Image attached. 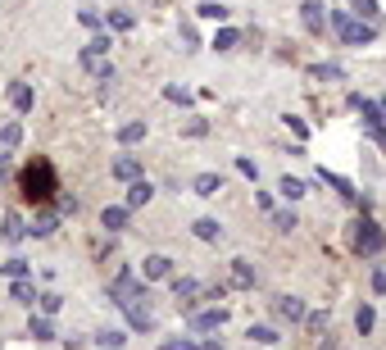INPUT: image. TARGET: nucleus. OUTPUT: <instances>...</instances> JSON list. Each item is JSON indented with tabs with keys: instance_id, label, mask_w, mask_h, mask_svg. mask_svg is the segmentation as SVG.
I'll use <instances>...</instances> for the list:
<instances>
[{
	"instance_id": "nucleus-42",
	"label": "nucleus",
	"mask_w": 386,
	"mask_h": 350,
	"mask_svg": "<svg viewBox=\"0 0 386 350\" xmlns=\"http://www.w3.org/2000/svg\"><path fill=\"white\" fill-rule=\"evenodd\" d=\"M205 132H209L205 119H191V123H186V136H205Z\"/></svg>"
},
{
	"instance_id": "nucleus-21",
	"label": "nucleus",
	"mask_w": 386,
	"mask_h": 350,
	"mask_svg": "<svg viewBox=\"0 0 386 350\" xmlns=\"http://www.w3.org/2000/svg\"><path fill=\"white\" fill-rule=\"evenodd\" d=\"M245 336H250L255 346H278V341H282V336L273 332V328H264V323H250V332H245Z\"/></svg>"
},
{
	"instance_id": "nucleus-15",
	"label": "nucleus",
	"mask_w": 386,
	"mask_h": 350,
	"mask_svg": "<svg viewBox=\"0 0 386 350\" xmlns=\"http://www.w3.org/2000/svg\"><path fill=\"white\" fill-rule=\"evenodd\" d=\"M9 100H14L19 114H32V105H36V96H32L28 82H14V86H9Z\"/></svg>"
},
{
	"instance_id": "nucleus-43",
	"label": "nucleus",
	"mask_w": 386,
	"mask_h": 350,
	"mask_svg": "<svg viewBox=\"0 0 386 350\" xmlns=\"http://www.w3.org/2000/svg\"><path fill=\"white\" fill-rule=\"evenodd\" d=\"M82 23H86V28H101V14H96V9H82V14H78Z\"/></svg>"
},
{
	"instance_id": "nucleus-8",
	"label": "nucleus",
	"mask_w": 386,
	"mask_h": 350,
	"mask_svg": "<svg viewBox=\"0 0 386 350\" xmlns=\"http://www.w3.org/2000/svg\"><path fill=\"white\" fill-rule=\"evenodd\" d=\"M173 296H178V305L191 314V309H195V296H200V282H195V278H173Z\"/></svg>"
},
{
	"instance_id": "nucleus-4",
	"label": "nucleus",
	"mask_w": 386,
	"mask_h": 350,
	"mask_svg": "<svg viewBox=\"0 0 386 350\" xmlns=\"http://www.w3.org/2000/svg\"><path fill=\"white\" fill-rule=\"evenodd\" d=\"M350 246L359 250V255H377V250L386 246V232H382L372 219H359V223H355V232H350Z\"/></svg>"
},
{
	"instance_id": "nucleus-37",
	"label": "nucleus",
	"mask_w": 386,
	"mask_h": 350,
	"mask_svg": "<svg viewBox=\"0 0 386 350\" xmlns=\"http://www.w3.org/2000/svg\"><path fill=\"white\" fill-rule=\"evenodd\" d=\"M372 291H377V296H386V264H377V269H372Z\"/></svg>"
},
{
	"instance_id": "nucleus-36",
	"label": "nucleus",
	"mask_w": 386,
	"mask_h": 350,
	"mask_svg": "<svg viewBox=\"0 0 386 350\" xmlns=\"http://www.w3.org/2000/svg\"><path fill=\"white\" fill-rule=\"evenodd\" d=\"M355 9L359 19H377V0H355Z\"/></svg>"
},
{
	"instance_id": "nucleus-3",
	"label": "nucleus",
	"mask_w": 386,
	"mask_h": 350,
	"mask_svg": "<svg viewBox=\"0 0 386 350\" xmlns=\"http://www.w3.org/2000/svg\"><path fill=\"white\" fill-rule=\"evenodd\" d=\"M327 23H332V32L341 36L345 46H372V41H377V28H372L368 19H355L350 9H332Z\"/></svg>"
},
{
	"instance_id": "nucleus-27",
	"label": "nucleus",
	"mask_w": 386,
	"mask_h": 350,
	"mask_svg": "<svg viewBox=\"0 0 386 350\" xmlns=\"http://www.w3.org/2000/svg\"><path fill=\"white\" fill-rule=\"evenodd\" d=\"M23 141V123L14 119V123H5V132H0V146H5V150H14Z\"/></svg>"
},
{
	"instance_id": "nucleus-13",
	"label": "nucleus",
	"mask_w": 386,
	"mask_h": 350,
	"mask_svg": "<svg viewBox=\"0 0 386 350\" xmlns=\"http://www.w3.org/2000/svg\"><path fill=\"white\" fill-rule=\"evenodd\" d=\"M59 228V209H41V214L32 219V228H28V236H51Z\"/></svg>"
},
{
	"instance_id": "nucleus-45",
	"label": "nucleus",
	"mask_w": 386,
	"mask_h": 350,
	"mask_svg": "<svg viewBox=\"0 0 386 350\" xmlns=\"http://www.w3.org/2000/svg\"><path fill=\"white\" fill-rule=\"evenodd\" d=\"M200 350H223V341H200Z\"/></svg>"
},
{
	"instance_id": "nucleus-46",
	"label": "nucleus",
	"mask_w": 386,
	"mask_h": 350,
	"mask_svg": "<svg viewBox=\"0 0 386 350\" xmlns=\"http://www.w3.org/2000/svg\"><path fill=\"white\" fill-rule=\"evenodd\" d=\"M318 350H336V341H332V336H327V341H322V346H318Z\"/></svg>"
},
{
	"instance_id": "nucleus-18",
	"label": "nucleus",
	"mask_w": 386,
	"mask_h": 350,
	"mask_svg": "<svg viewBox=\"0 0 386 350\" xmlns=\"http://www.w3.org/2000/svg\"><path fill=\"white\" fill-rule=\"evenodd\" d=\"M318 178H322V182H327V186H332V191H341L345 200H355V196H359V191H355V182H350V178H341V173H327V169H322V173H318Z\"/></svg>"
},
{
	"instance_id": "nucleus-26",
	"label": "nucleus",
	"mask_w": 386,
	"mask_h": 350,
	"mask_svg": "<svg viewBox=\"0 0 386 350\" xmlns=\"http://www.w3.org/2000/svg\"><path fill=\"white\" fill-rule=\"evenodd\" d=\"M273 228H278V232H295V228H300L295 209H278V214H273Z\"/></svg>"
},
{
	"instance_id": "nucleus-39",
	"label": "nucleus",
	"mask_w": 386,
	"mask_h": 350,
	"mask_svg": "<svg viewBox=\"0 0 386 350\" xmlns=\"http://www.w3.org/2000/svg\"><path fill=\"white\" fill-rule=\"evenodd\" d=\"M309 73H314V78H341V69H336V64H314Z\"/></svg>"
},
{
	"instance_id": "nucleus-29",
	"label": "nucleus",
	"mask_w": 386,
	"mask_h": 350,
	"mask_svg": "<svg viewBox=\"0 0 386 350\" xmlns=\"http://www.w3.org/2000/svg\"><path fill=\"white\" fill-rule=\"evenodd\" d=\"M96 346H101V350H123V346H128V332H101V336H96Z\"/></svg>"
},
{
	"instance_id": "nucleus-32",
	"label": "nucleus",
	"mask_w": 386,
	"mask_h": 350,
	"mask_svg": "<svg viewBox=\"0 0 386 350\" xmlns=\"http://www.w3.org/2000/svg\"><path fill=\"white\" fill-rule=\"evenodd\" d=\"M5 269V278L14 282V278H28V259H9V264H0Z\"/></svg>"
},
{
	"instance_id": "nucleus-11",
	"label": "nucleus",
	"mask_w": 386,
	"mask_h": 350,
	"mask_svg": "<svg viewBox=\"0 0 386 350\" xmlns=\"http://www.w3.org/2000/svg\"><path fill=\"white\" fill-rule=\"evenodd\" d=\"M146 282H159V278H173V259L168 255H146Z\"/></svg>"
},
{
	"instance_id": "nucleus-2",
	"label": "nucleus",
	"mask_w": 386,
	"mask_h": 350,
	"mask_svg": "<svg viewBox=\"0 0 386 350\" xmlns=\"http://www.w3.org/2000/svg\"><path fill=\"white\" fill-rule=\"evenodd\" d=\"M59 182H55V164L51 159H36V164L23 169V200L28 205H46V200H55Z\"/></svg>"
},
{
	"instance_id": "nucleus-35",
	"label": "nucleus",
	"mask_w": 386,
	"mask_h": 350,
	"mask_svg": "<svg viewBox=\"0 0 386 350\" xmlns=\"http://www.w3.org/2000/svg\"><path fill=\"white\" fill-rule=\"evenodd\" d=\"M109 23H114L118 32H128V28H132V14H128V9H114V14H109Z\"/></svg>"
},
{
	"instance_id": "nucleus-9",
	"label": "nucleus",
	"mask_w": 386,
	"mask_h": 350,
	"mask_svg": "<svg viewBox=\"0 0 386 350\" xmlns=\"http://www.w3.org/2000/svg\"><path fill=\"white\" fill-rule=\"evenodd\" d=\"M151 200H155V186L146 182V178H136V182L128 186V200H123V205H128V209H141V205H151Z\"/></svg>"
},
{
	"instance_id": "nucleus-16",
	"label": "nucleus",
	"mask_w": 386,
	"mask_h": 350,
	"mask_svg": "<svg viewBox=\"0 0 386 350\" xmlns=\"http://www.w3.org/2000/svg\"><path fill=\"white\" fill-rule=\"evenodd\" d=\"M191 191H195V196H218V191H223V178H218V173H195V178H191Z\"/></svg>"
},
{
	"instance_id": "nucleus-47",
	"label": "nucleus",
	"mask_w": 386,
	"mask_h": 350,
	"mask_svg": "<svg viewBox=\"0 0 386 350\" xmlns=\"http://www.w3.org/2000/svg\"><path fill=\"white\" fill-rule=\"evenodd\" d=\"M382 114H386V100H382Z\"/></svg>"
},
{
	"instance_id": "nucleus-23",
	"label": "nucleus",
	"mask_w": 386,
	"mask_h": 350,
	"mask_svg": "<svg viewBox=\"0 0 386 350\" xmlns=\"http://www.w3.org/2000/svg\"><path fill=\"white\" fill-rule=\"evenodd\" d=\"M195 14H200V19H214V23H223V19L232 14V9H228V5H218V0H205V5H195Z\"/></svg>"
},
{
	"instance_id": "nucleus-28",
	"label": "nucleus",
	"mask_w": 386,
	"mask_h": 350,
	"mask_svg": "<svg viewBox=\"0 0 386 350\" xmlns=\"http://www.w3.org/2000/svg\"><path fill=\"white\" fill-rule=\"evenodd\" d=\"M278 191H282V196H286V200H300V196H305V191H309V186H305V182H300V178H282V182H278Z\"/></svg>"
},
{
	"instance_id": "nucleus-12",
	"label": "nucleus",
	"mask_w": 386,
	"mask_h": 350,
	"mask_svg": "<svg viewBox=\"0 0 386 350\" xmlns=\"http://www.w3.org/2000/svg\"><path fill=\"white\" fill-rule=\"evenodd\" d=\"M114 178L118 182H136V178H141V159H136V155H118L114 159Z\"/></svg>"
},
{
	"instance_id": "nucleus-14",
	"label": "nucleus",
	"mask_w": 386,
	"mask_h": 350,
	"mask_svg": "<svg viewBox=\"0 0 386 350\" xmlns=\"http://www.w3.org/2000/svg\"><path fill=\"white\" fill-rule=\"evenodd\" d=\"M0 236H5L9 246H14V241H23V236H28V228H23V219L14 214V209H9V214L0 219Z\"/></svg>"
},
{
	"instance_id": "nucleus-25",
	"label": "nucleus",
	"mask_w": 386,
	"mask_h": 350,
	"mask_svg": "<svg viewBox=\"0 0 386 350\" xmlns=\"http://www.w3.org/2000/svg\"><path fill=\"white\" fill-rule=\"evenodd\" d=\"M232 282L236 286H255V269L245 264V259H232Z\"/></svg>"
},
{
	"instance_id": "nucleus-5",
	"label": "nucleus",
	"mask_w": 386,
	"mask_h": 350,
	"mask_svg": "<svg viewBox=\"0 0 386 350\" xmlns=\"http://www.w3.org/2000/svg\"><path fill=\"white\" fill-rule=\"evenodd\" d=\"M300 23H305V32L322 36V32H327V9H322L318 0H305V5H300Z\"/></svg>"
},
{
	"instance_id": "nucleus-34",
	"label": "nucleus",
	"mask_w": 386,
	"mask_h": 350,
	"mask_svg": "<svg viewBox=\"0 0 386 350\" xmlns=\"http://www.w3.org/2000/svg\"><path fill=\"white\" fill-rule=\"evenodd\" d=\"M164 100H173V105H191V96H186L182 86H164Z\"/></svg>"
},
{
	"instance_id": "nucleus-6",
	"label": "nucleus",
	"mask_w": 386,
	"mask_h": 350,
	"mask_svg": "<svg viewBox=\"0 0 386 350\" xmlns=\"http://www.w3.org/2000/svg\"><path fill=\"white\" fill-rule=\"evenodd\" d=\"M228 323V309H191V332H218Z\"/></svg>"
},
{
	"instance_id": "nucleus-41",
	"label": "nucleus",
	"mask_w": 386,
	"mask_h": 350,
	"mask_svg": "<svg viewBox=\"0 0 386 350\" xmlns=\"http://www.w3.org/2000/svg\"><path fill=\"white\" fill-rule=\"evenodd\" d=\"M305 323H309V332H322V328H327V314H322V309H318V314H305Z\"/></svg>"
},
{
	"instance_id": "nucleus-38",
	"label": "nucleus",
	"mask_w": 386,
	"mask_h": 350,
	"mask_svg": "<svg viewBox=\"0 0 386 350\" xmlns=\"http://www.w3.org/2000/svg\"><path fill=\"white\" fill-rule=\"evenodd\" d=\"M159 350H200V341H191V336H182V341H164Z\"/></svg>"
},
{
	"instance_id": "nucleus-31",
	"label": "nucleus",
	"mask_w": 386,
	"mask_h": 350,
	"mask_svg": "<svg viewBox=\"0 0 386 350\" xmlns=\"http://www.w3.org/2000/svg\"><path fill=\"white\" fill-rule=\"evenodd\" d=\"M59 309H64V296H55V291H46L41 296V314L51 319V314H59Z\"/></svg>"
},
{
	"instance_id": "nucleus-1",
	"label": "nucleus",
	"mask_w": 386,
	"mask_h": 350,
	"mask_svg": "<svg viewBox=\"0 0 386 350\" xmlns=\"http://www.w3.org/2000/svg\"><path fill=\"white\" fill-rule=\"evenodd\" d=\"M109 300H114L123 314H128V323H132L136 332H146V328L155 323V319H151V296H146V286L132 278V269H123L118 278L109 282Z\"/></svg>"
},
{
	"instance_id": "nucleus-7",
	"label": "nucleus",
	"mask_w": 386,
	"mask_h": 350,
	"mask_svg": "<svg viewBox=\"0 0 386 350\" xmlns=\"http://www.w3.org/2000/svg\"><path fill=\"white\" fill-rule=\"evenodd\" d=\"M273 309H278V319H286V323H305V314H309L300 296H278V300H273Z\"/></svg>"
},
{
	"instance_id": "nucleus-19",
	"label": "nucleus",
	"mask_w": 386,
	"mask_h": 350,
	"mask_svg": "<svg viewBox=\"0 0 386 350\" xmlns=\"http://www.w3.org/2000/svg\"><path fill=\"white\" fill-rule=\"evenodd\" d=\"M28 336H36V341H51V336H55L51 319H46V314H32V323H28Z\"/></svg>"
},
{
	"instance_id": "nucleus-30",
	"label": "nucleus",
	"mask_w": 386,
	"mask_h": 350,
	"mask_svg": "<svg viewBox=\"0 0 386 350\" xmlns=\"http://www.w3.org/2000/svg\"><path fill=\"white\" fill-rule=\"evenodd\" d=\"M236 41H241V32H232V28L214 32V50H236Z\"/></svg>"
},
{
	"instance_id": "nucleus-24",
	"label": "nucleus",
	"mask_w": 386,
	"mask_h": 350,
	"mask_svg": "<svg viewBox=\"0 0 386 350\" xmlns=\"http://www.w3.org/2000/svg\"><path fill=\"white\" fill-rule=\"evenodd\" d=\"M141 136H146V123H141V119H136V123H123V128H118V141H123V146H136Z\"/></svg>"
},
{
	"instance_id": "nucleus-17",
	"label": "nucleus",
	"mask_w": 386,
	"mask_h": 350,
	"mask_svg": "<svg viewBox=\"0 0 386 350\" xmlns=\"http://www.w3.org/2000/svg\"><path fill=\"white\" fill-rule=\"evenodd\" d=\"M9 296H14L19 305H36V300H41V296H36V286H32L28 278H14V282H9Z\"/></svg>"
},
{
	"instance_id": "nucleus-40",
	"label": "nucleus",
	"mask_w": 386,
	"mask_h": 350,
	"mask_svg": "<svg viewBox=\"0 0 386 350\" xmlns=\"http://www.w3.org/2000/svg\"><path fill=\"white\" fill-rule=\"evenodd\" d=\"M286 128H291L295 136H300V141H305V136H309V128H305V119H295V114H286Z\"/></svg>"
},
{
	"instance_id": "nucleus-20",
	"label": "nucleus",
	"mask_w": 386,
	"mask_h": 350,
	"mask_svg": "<svg viewBox=\"0 0 386 350\" xmlns=\"http://www.w3.org/2000/svg\"><path fill=\"white\" fill-rule=\"evenodd\" d=\"M372 323H377V309H372V305H359V309H355V328H359V336H368Z\"/></svg>"
},
{
	"instance_id": "nucleus-44",
	"label": "nucleus",
	"mask_w": 386,
	"mask_h": 350,
	"mask_svg": "<svg viewBox=\"0 0 386 350\" xmlns=\"http://www.w3.org/2000/svg\"><path fill=\"white\" fill-rule=\"evenodd\" d=\"M5 173H9V155H0V178H5Z\"/></svg>"
},
{
	"instance_id": "nucleus-10",
	"label": "nucleus",
	"mask_w": 386,
	"mask_h": 350,
	"mask_svg": "<svg viewBox=\"0 0 386 350\" xmlns=\"http://www.w3.org/2000/svg\"><path fill=\"white\" fill-rule=\"evenodd\" d=\"M128 219H132V209H128V205H105L101 228H109V232H123V228H128Z\"/></svg>"
},
{
	"instance_id": "nucleus-33",
	"label": "nucleus",
	"mask_w": 386,
	"mask_h": 350,
	"mask_svg": "<svg viewBox=\"0 0 386 350\" xmlns=\"http://www.w3.org/2000/svg\"><path fill=\"white\" fill-rule=\"evenodd\" d=\"M236 173H241V178H250V182L259 178V169H255V159H245V155H241V159H236Z\"/></svg>"
},
{
	"instance_id": "nucleus-22",
	"label": "nucleus",
	"mask_w": 386,
	"mask_h": 350,
	"mask_svg": "<svg viewBox=\"0 0 386 350\" xmlns=\"http://www.w3.org/2000/svg\"><path fill=\"white\" fill-rule=\"evenodd\" d=\"M200 241H218L223 236V228H218V219H195V228H191Z\"/></svg>"
}]
</instances>
